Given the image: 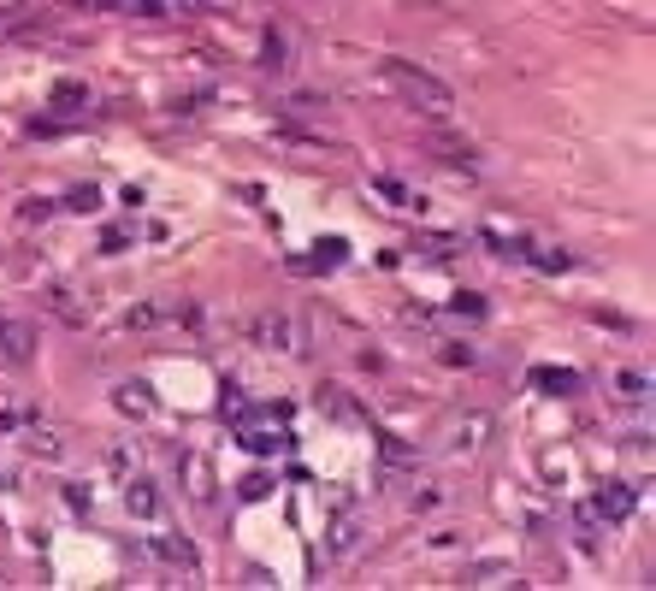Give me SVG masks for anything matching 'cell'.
I'll return each mask as SVG.
<instances>
[{"instance_id":"8992f818","label":"cell","mask_w":656,"mask_h":591,"mask_svg":"<svg viewBox=\"0 0 656 591\" xmlns=\"http://www.w3.org/2000/svg\"><path fill=\"white\" fill-rule=\"evenodd\" d=\"M633 503H639V491L633 485H621V479H609L603 491H597V503H591V515L603 526H621L627 515H633Z\"/></svg>"},{"instance_id":"2e32d148","label":"cell","mask_w":656,"mask_h":591,"mask_svg":"<svg viewBox=\"0 0 656 591\" xmlns=\"http://www.w3.org/2000/svg\"><path fill=\"white\" fill-rule=\"evenodd\" d=\"M243 444H249V450H284L290 438H284L278 426H255V432H243Z\"/></svg>"},{"instance_id":"4316f807","label":"cell","mask_w":656,"mask_h":591,"mask_svg":"<svg viewBox=\"0 0 656 591\" xmlns=\"http://www.w3.org/2000/svg\"><path fill=\"white\" fill-rule=\"evenodd\" d=\"M95 6H101V0H95ZM107 6H113V0H107Z\"/></svg>"},{"instance_id":"9a60e30c","label":"cell","mask_w":656,"mask_h":591,"mask_svg":"<svg viewBox=\"0 0 656 591\" xmlns=\"http://www.w3.org/2000/svg\"><path fill=\"white\" fill-rule=\"evenodd\" d=\"M48 308H54L66 326H83V302H77V290H48Z\"/></svg>"},{"instance_id":"cb8c5ba5","label":"cell","mask_w":656,"mask_h":591,"mask_svg":"<svg viewBox=\"0 0 656 591\" xmlns=\"http://www.w3.org/2000/svg\"><path fill=\"white\" fill-rule=\"evenodd\" d=\"M107 467H113V479H119V485H125V479H136V461H131V450H113V456H107Z\"/></svg>"},{"instance_id":"52a82bcc","label":"cell","mask_w":656,"mask_h":591,"mask_svg":"<svg viewBox=\"0 0 656 591\" xmlns=\"http://www.w3.org/2000/svg\"><path fill=\"white\" fill-rule=\"evenodd\" d=\"M154 556L166 568H178V574H201V550L190 538H178V532H154Z\"/></svg>"},{"instance_id":"30bf717a","label":"cell","mask_w":656,"mask_h":591,"mask_svg":"<svg viewBox=\"0 0 656 591\" xmlns=\"http://www.w3.org/2000/svg\"><path fill=\"white\" fill-rule=\"evenodd\" d=\"M113 408L131 414V420H148V414H154V391H148L142 379H125V385L113 391Z\"/></svg>"},{"instance_id":"ffe728a7","label":"cell","mask_w":656,"mask_h":591,"mask_svg":"<svg viewBox=\"0 0 656 591\" xmlns=\"http://www.w3.org/2000/svg\"><path fill=\"white\" fill-rule=\"evenodd\" d=\"M83 101H89L83 83H54V107H83Z\"/></svg>"},{"instance_id":"8fae6325","label":"cell","mask_w":656,"mask_h":591,"mask_svg":"<svg viewBox=\"0 0 656 591\" xmlns=\"http://www.w3.org/2000/svg\"><path fill=\"white\" fill-rule=\"evenodd\" d=\"M355 544H361V515H355V509H343V515L331 521V532H326V550H331V562H337V556H349Z\"/></svg>"},{"instance_id":"277c9868","label":"cell","mask_w":656,"mask_h":591,"mask_svg":"<svg viewBox=\"0 0 656 591\" xmlns=\"http://www.w3.org/2000/svg\"><path fill=\"white\" fill-rule=\"evenodd\" d=\"M249 343H261V349H296V320L284 308H266V314L249 320Z\"/></svg>"},{"instance_id":"d6986e66","label":"cell","mask_w":656,"mask_h":591,"mask_svg":"<svg viewBox=\"0 0 656 591\" xmlns=\"http://www.w3.org/2000/svg\"><path fill=\"white\" fill-rule=\"evenodd\" d=\"M66 207H71V213H95V207H101V190H89V184H77V190L66 196Z\"/></svg>"},{"instance_id":"e0dca14e","label":"cell","mask_w":656,"mask_h":591,"mask_svg":"<svg viewBox=\"0 0 656 591\" xmlns=\"http://www.w3.org/2000/svg\"><path fill=\"white\" fill-rule=\"evenodd\" d=\"M160 320H166V308H160V302H142V308L125 314V326H131V331H148V326H160Z\"/></svg>"},{"instance_id":"44dd1931","label":"cell","mask_w":656,"mask_h":591,"mask_svg":"<svg viewBox=\"0 0 656 591\" xmlns=\"http://www.w3.org/2000/svg\"><path fill=\"white\" fill-rule=\"evenodd\" d=\"M261 497H272V473H249L243 479V503H261Z\"/></svg>"},{"instance_id":"d4e9b609","label":"cell","mask_w":656,"mask_h":591,"mask_svg":"<svg viewBox=\"0 0 656 591\" xmlns=\"http://www.w3.org/2000/svg\"><path fill=\"white\" fill-rule=\"evenodd\" d=\"M284 54H290V48H284V42H278V30H272V36H266V60H261V66L278 71V66H284Z\"/></svg>"},{"instance_id":"ba28073f","label":"cell","mask_w":656,"mask_h":591,"mask_svg":"<svg viewBox=\"0 0 656 591\" xmlns=\"http://www.w3.org/2000/svg\"><path fill=\"white\" fill-rule=\"evenodd\" d=\"M178 473H184V491H190L196 503H213V467H207L201 450H190V456L178 461Z\"/></svg>"},{"instance_id":"484cf974","label":"cell","mask_w":656,"mask_h":591,"mask_svg":"<svg viewBox=\"0 0 656 591\" xmlns=\"http://www.w3.org/2000/svg\"><path fill=\"white\" fill-rule=\"evenodd\" d=\"M125 243H131V231H119V225H113V231H107V255H125Z\"/></svg>"},{"instance_id":"ac0fdd59","label":"cell","mask_w":656,"mask_h":591,"mask_svg":"<svg viewBox=\"0 0 656 591\" xmlns=\"http://www.w3.org/2000/svg\"><path fill=\"white\" fill-rule=\"evenodd\" d=\"M373 196H385V201H391V207H420V201L408 196V190H402L396 178H379V184H373Z\"/></svg>"},{"instance_id":"4fadbf2b","label":"cell","mask_w":656,"mask_h":591,"mask_svg":"<svg viewBox=\"0 0 656 591\" xmlns=\"http://www.w3.org/2000/svg\"><path fill=\"white\" fill-rule=\"evenodd\" d=\"M609 396H615L621 408H645V402H651V379L627 367V373H615V391H609Z\"/></svg>"},{"instance_id":"3957f363","label":"cell","mask_w":656,"mask_h":591,"mask_svg":"<svg viewBox=\"0 0 656 591\" xmlns=\"http://www.w3.org/2000/svg\"><path fill=\"white\" fill-rule=\"evenodd\" d=\"M485 438H491V414H485V408H473V414H456V420H450L444 450H450V456H473Z\"/></svg>"},{"instance_id":"5b68a950","label":"cell","mask_w":656,"mask_h":591,"mask_svg":"<svg viewBox=\"0 0 656 591\" xmlns=\"http://www.w3.org/2000/svg\"><path fill=\"white\" fill-rule=\"evenodd\" d=\"M0 361L6 367H30L36 361V326L30 320H0Z\"/></svg>"},{"instance_id":"7a4b0ae2","label":"cell","mask_w":656,"mask_h":591,"mask_svg":"<svg viewBox=\"0 0 656 591\" xmlns=\"http://www.w3.org/2000/svg\"><path fill=\"white\" fill-rule=\"evenodd\" d=\"M30 36H54V18L36 6H0V42H30Z\"/></svg>"},{"instance_id":"9c48e42d","label":"cell","mask_w":656,"mask_h":591,"mask_svg":"<svg viewBox=\"0 0 656 591\" xmlns=\"http://www.w3.org/2000/svg\"><path fill=\"white\" fill-rule=\"evenodd\" d=\"M125 503H131V515H142V521H160V491H154L148 473L125 479Z\"/></svg>"},{"instance_id":"5bb4252c","label":"cell","mask_w":656,"mask_h":591,"mask_svg":"<svg viewBox=\"0 0 656 591\" xmlns=\"http://www.w3.org/2000/svg\"><path fill=\"white\" fill-rule=\"evenodd\" d=\"M467 586H515V568H509V562H479V568L467 574Z\"/></svg>"},{"instance_id":"7c38bea8","label":"cell","mask_w":656,"mask_h":591,"mask_svg":"<svg viewBox=\"0 0 656 591\" xmlns=\"http://www.w3.org/2000/svg\"><path fill=\"white\" fill-rule=\"evenodd\" d=\"M532 385L544 396H574L580 391V373L574 367H532Z\"/></svg>"},{"instance_id":"6da1fadb","label":"cell","mask_w":656,"mask_h":591,"mask_svg":"<svg viewBox=\"0 0 656 591\" xmlns=\"http://www.w3.org/2000/svg\"><path fill=\"white\" fill-rule=\"evenodd\" d=\"M379 77L391 83L408 107H420V113H432V119H444V113L456 107V89H450L444 77H432L426 66H414V60H379Z\"/></svg>"},{"instance_id":"603a6c76","label":"cell","mask_w":656,"mask_h":591,"mask_svg":"<svg viewBox=\"0 0 656 591\" xmlns=\"http://www.w3.org/2000/svg\"><path fill=\"white\" fill-rule=\"evenodd\" d=\"M66 444L54 438V432H30V456H60Z\"/></svg>"},{"instance_id":"7402d4cb","label":"cell","mask_w":656,"mask_h":591,"mask_svg":"<svg viewBox=\"0 0 656 591\" xmlns=\"http://www.w3.org/2000/svg\"><path fill=\"white\" fill-rule=\"evenodd\" d=\"M113 6H125L136 18H166V0H113Z\"/></svg>"}]
</instances>
